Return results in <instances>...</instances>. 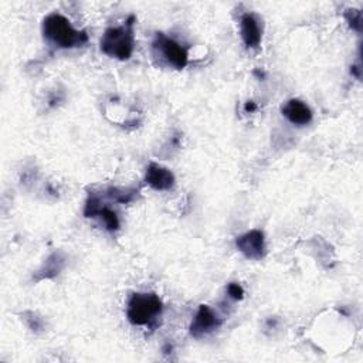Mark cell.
Segmentation results:
<instances>
[{
  "label": "cell",
  "instance_id": "cell-17",
  "mask_svg": "<svg viewBox=\"0 0 363 363\" xmlns=\"http://www.w3.org/2000/svg\"><path fill=\"white\" fill-rule=\"evenodd\" d=\"M245 111H246V112H254V111H257V105H256V103H254V101H249V103H246V105H245Z\"/></svg>",
  "mask_w": 363,
  "mask_h": 363
},
{
  "label": "cell",
  "instance_id": "cell-16",
  "mask_svg": "<svg viewBox=\"0 0 363 363\" xmlns=\"http://www.w3.org/2000/svg\"><path fill=\"white\" fill-rule=\"evenodd\" d=\"M351 74L353 77H356L357 80H360L362 79V68L359 65H352L351 67Z\"/></svg>",
  "mask_w": 363,
  "mask_h": 363
},
{
  "label": "cell",
  "instance_id": "cell-13",
  "mask_svg": "<svg viewBox=\"0 0 363 363\" xmlns=\"http://www.w3.org/2000/svg\"><path fill=\"white\" fill-rule=\"evenodd\" d=\"M345 19L349 23L352 30L360 33L362 32V12L356 9H348L345 13Z\"/></svg>",
  "mask_w": 363,
  "mask_h": 363
},
{
  "label": "cell",
  "instance_id": "cell-15",
  "mask_svg": "<svg viewBox=\"0 0 363 363\" xmlns=\"http://www.w3.org/2000/svg\"><path fill=\"white\" fill-rule=\"evenodd\" d=\"M30 313H32V318H30V321H29V326H30L33 331H39V329H41V328H43V321H41V318H37L33 312H30Z\"/></svg>",
  "mask_w": 363,
  "mask_h": 363
},
{
  "label": "cell",
  "instance_id": "cell-7",
  "mask_svg": "<svg viewBox=\"0 0 363 363\" xmlns=\"http://www.w3.org/2000/svg\"><path fill=\"white\" fill-rule=\"evenodd\" d=\"M145 182L155 190H171L175 185V175L167 167L151 163L147 169Z\"/></svg>",
  "mask_w": 363,
  "mask_h": 363
},
{
  "label": "cell",
  "instance_id": "cell-8",
  "mask_svg": "<svg viewBox=\"0 0 363 363\" xmlns=\"http://www.w3.org/2000/svg\"><path fill=\"white\" fill-rule=\"evenodd\" d=\"M282 115L289 121V123L298 127L308 125L313 116L311 108L301 100H295V98L285 103V105L282 107Z\"/></svg>",
  "mask_w": 363,
  "mask_h": 363
},
{
  "label": "cell",
  "instance_id": "cell-12",
  "mask_svg": "<svg viewBox=\"0 0 363 363\" xmlns=\"http://www.w3.org/2000/svg\"><path fill=\"white\" fill-rule=\"evenodd\" d=\"M96 217H101V220L104 222L105 227L110 230V231H116L121 226L119 223V219H118V216L114 210H111L110 207H104L101 206L98 214H96Z\"/></svg>",
  "mask_w": 363,
  "mask_h": 363
},
{
  "label": "cell",
  "instance_id": "cell-5",
  "mask_svg": "<svg viewBox=\"0 0 363 363\" xmlns=\"http://www.w3.org/2000/svg\"><path fill=\"white\" fill-rule=\"evenodd\" d=\"M236 246L241 254L250 260H261L265 256V238L261 230H250L237 237Z\"/></svg>",
  "mask_w": 363,
  "mask_h": 363
},
{
  "label": "cell",
  "instance_id": "cell-1",
  "mask_svg": "<svg viewBox=\"0 0 363 363\" xmlns=\"http://www.w3.org/2000/svg\"><path fill=\"white\" fill-rule=\"evenodd\" d=\"M44 37L60 48L81 47L88 41L85 32H79L71 26L67 17L60 13L48 14L43 21Z\"/></svg>",
  "mask_w": 363,
  "mask_h": 363
},
{
  "label": "cell",
  "instance_id": "cell-3",
  "mask_svg": "<svg viewBox=\"0 0 363 363\" xmlns=\"http://www.w3.org/2000/svg\"><path fill=\"white\" fill-rule=\"evenodd\" d=\"M163 304L156 294L136 293L128 301L127 317L135 326L151 325L162 312Z\"/></svg>",
  "mask_w": 363,
  "mask_h": 363
},
{
  "label": "cell",
  "instance_id": "cell-2",
  "mask_svg": "<svg viewBox=\"0 0 363 363\" xmlns=\"http://www.w3.org/2000/svg\"><path fill=\"white\" fill-rule=\"evenodd\" d=\"M134 21L135 17L131 16L123 26L110 28L105 30L101 39V50L104 54L123 61L131 59L135 48V39L132 30Z\"/></svg>",
  "mask_w": 363,
  "mask_h": 363
},
{
  "label": "cell",
  "instance_id": "cell-14",
  "mask_svg": "<svg viewBox=\"0 0 363 363\" xmlns=\"http://www.w3.org/2000/svg\"><path fill=\"white\" fill-rule=\"evenodd\" d=\"M227 294L231 300L240 301V300H243V297H245V289L238 282H230L227 285Z\"/></svg>",
  "mask_w": 363,
  "mask_h": 363
},
{
  "label": "cell",
  "instance_id": "cell-9",
  "mask_svg": "<svg viewBox=\"0 0 363 363\" xmlns=\"http://www.w3.org/2000/svg\"><path fill=\"white\" fill-rule=\"evenodd\" d=\"M240 33L245 44L250 48H257L261 43L260 23L254 14L246 13L240 20Z\"/></svg>",
  "mask_w": 363,
  "mask_h": 363
},
{
  "label": "cell",
  "instance_id": "cell-4",
  "mask_svg": "<svg viewBox=\"0 0 363 363\" xmlns=\"http://www.w3.org/2000/svg\"><path fill=\"white\" fill-rule=\"evenodd\" d=\"M154 47L160 53V56L166 60V63L169 65H172L178 70H182L187 65V63H189L187 52L178 41L159 33L156 36Z\"/></svg>",
  "mask_w": 363,
  "mask_h": 363
},
{
  "label": "cell",
  "instance_id": "cell-10",
  "mask_svg": "<svg viewBox=\"0 0 363 363\" xmlns=\"http://www.w3.org/2000/svg\"><path fill=\"white\" fill-rule=\"evenodd\" d=\"M65 264V257L61 253H54L47 258L41 270L39 271L37 280H44V278H53L60 274V271L64 269Z\"/></svg>",
  "mask_w": 363,
  "mask_h": 363
},
{
  "label": "cell",
  "instance_id": "cell-6",
  "mask_svg": "<svg viewBox=\"0 0 363 363\" xmlns=\"http://www.w3.org/2000/svg\"><path fill=\"white\" fill-rule=\"evenodd\" d=\"M220 325H222V320L216 315V312L207 305H200L195 318H193L191 321L190 335L199 340V338H203L211 333Z\"/></svg>",
  "mask_w": 363,
  "mask_h": 363
},
{
  "label": "cell",
  "instance_id": "cell-11",
  "mask_svg": "<svg viewBox=\"0 0 363 363\" xmlns=\"http://www.w3.org/2000/svg\"><path fill=\"white\" fill-rule=\"evenodd\" d=\"M108 196L114 199L118 203H129L136 198V190L135 189H118V187H111L107 190Z\"/></svg>",
  "mask_w": 363,
  "mask_h": 363
}]
</instances>
